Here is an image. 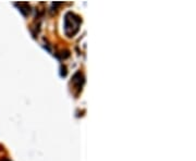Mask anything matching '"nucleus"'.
Segmentation results:
<instances>
[{
	"label": "nucleus",
	"instance_id": "nucleus-1",
	"mask_svg": "<svg viewBox=\"0 0 196 161\" xmlns=\"http://www.w3.org/2000/svg\"><path fill=\"white\" fill-rule=\"evenodd\" d=\"M80 24H81V19L74 13L68 12L65 15V32L69 37L74 36L77 33Z\"/></svg>",
	"mask_w": 196,
	"mask_h": 161
},
{
	"label": "nucleus",
	"instance_id": "nucleus-2",
	"mask_svg": "<svg viewBox=\"0 0 196 161\" xmlns=\"http://www.w3.org/2000/svg\"><path fill=\"white\" fill-rule=\"evenodd\" d=\"M15 6H17V7H19L20 11H21V13L24 15V17H26V15L29 14V12H31V8H29V6L27 5L26 2H23V3H15Z\"/></svg>",
	"mask_w": 196,
	"mask_h": 161
},
{
	"label": "nucleus",
	"instance_id": "nucleus-3",
	"mask_svg": "<svg viewBox=\"0 0 196 161\" xmlns=\"http://www.w3.org/2000/svg\"><path fill=\"white\" fill-rule=\"evenodd\" d=\"M81 79H84L83 75H82L81 73H76V74L73 76V79H72V82L74 83V84H76L77 88H81L82 84L84 83V79H83V81H81Z\"/></svg>",
	"mask_w": 196,
	"mask_h": 161
},
{
	"label": "nucleus",
	"instance_id": "nucleus-4",
	"mask_svg": "<svg viewBox=\"0 0 196 161\" xmlns=\"http://www.w3.org/2000/svg\"><path fill=\"white\" fill-rule=\"evenodd\" d=\"M67 67L65 65H61V76H65L67 75Z\"/></svg>",
	"mask_w": 196,
	"mask_h": 161
},
{
	"label": "nucleus",
	"instance_id": "nucleus-5",
	"mask_svg": "<svg viewBox=\"0 0 196 161\" xmlns=\"http://www.w3.org/2000/svg\"><path fill=\"white\" fill-rule=\"evenodd\" d=\"M1 161H11V160H9V159H7V158H5V159H2Z\"/></svg>",
	"mask_w": 196,
	"mask_h": 161
}]
</instances>
